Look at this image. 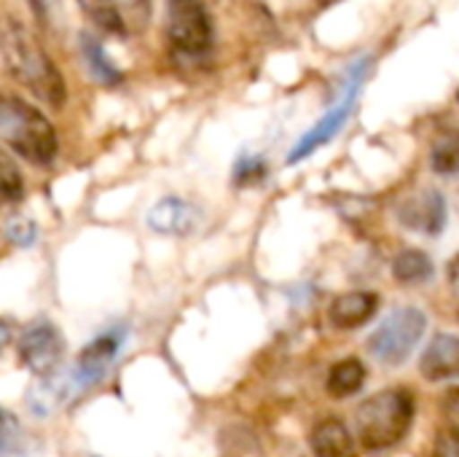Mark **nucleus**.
Segmentation results:
<instances>
[{"mask_svg":"<svg viewBox=\"0 0 459 457\" xmlns=\"http://www.w3.org/2000/svg\"><path fill=\"white\" fill-rule=\"evenodd\" d=\"M430 457H459V428L438 431Z\"/></svg>","mask_w":459,"mask_h":457,"instance_id":"obj_22","label":"nucleus"},{"mask_svg":"<svg viewBox=\"0 0 459 457\" xmlns=\"http://www.w3.org/2000/svg\"><path fill=\"white\" fill-rule=\"evenodd\" d=\"M266 175V164L261 159H242L234 170V180L239 186H250L255 180H261Z\"/></svg>","mask_w":459,"mask_h":457,"instance_id":"obj_23","label":"nucleus"},{"mask_svg":"<svg viewBox=\"0 0 459 457\" xmlns=\"http://www.w3.org/2000/svg\"><path fill=\"white\" fill-rule=\"evenodd\" d=\"M425 331H428L425 312L417 307H403L382 321V326L368 339V350L377 361L395 366V364H403L414 353Z\"/></svg>","mask_w":459,"mask_h":457,"instance_id":"obj_5","label":"nucleus"},{"mask_svg":"<svg viewBox=\"0 0 459 457\" xmlns=\"http://www.w3.org/2000/svg\"><path fill=\"white\" fill-rule=\"evenodd\" d=\"M393 275L398 283L403 286H422L433 277V261L428 253L417 250V248H409V250H401L393 261Z\"/></svg>","mask_w":459,"mask_h":457,"instance_id":"obj_16","label":"nucleus"},{"mask_svg":"<svg viewBox=\"0 0 459 457\" xmlns=\"http://www.w3.org/2000/svg\"><path fill=\"white\" fill-rule=\"evenodd\" d=\"M0 140L35 167L51 164L59 151L56 129L46 113L16 94H0Z\"/></svg>","mask_w":459,"mask_h":457,"instance_id":"obj_2","label":"nucleus"},{"mask_svg":"<svg viewBox=\"0 0 459 457\" xmlns=\"http://www.w3.org/2000/svg\"><path fill=\"white\" fill-rule=\"evenodd\" d=\"M446 280H449L452 291H457L459 294V253L449 261V267H446Z\"/></svg>","mask_w":459,"mask_h":457,"instance_id":"obj_24","label":"nucleus"},{"mask_svg":"<svg viewBox=\"0 0 459 457\" xmlns=\"http://www.w3.org/2000/svg\"><path fill=\"white\" fill-rule=\"evenodd\" d=\"M78 5L97 30H102L105 35H113V38H126L129 24H126V13L121 11L118 0H78Z\"/></svg>","mask_w":459,"mask_h":457,"instance_id":"obj_14","label":"nucleus"},{"mask_svg":"<svg viewBox=\"0 0 459 457\" xmlns=\"http://www.w3.org/2000/svg\"><path fill=\"white\" fill-rule=\"evenodd\" d=\"M446 412L452 415H459V388H455L449 396H446Z\"/></svg>","mask_w":459,"mask_h":457,"instance_id":"obj_25","label":"nucleus"},{"mask_svg":"<svg viewBox=\"0 0 459 457\" xmlns=\"http://www.w3.org/2000/svg\"><path fill=\"white\" fill-rule=\"evenodd\" d=\"M379 310V296L371 291H350L333 299L328 307V321L339 331H352L366 326Z\"/></svg>","mask_w":459,"mask_h":457,"instance_id":"obj_10","label":"nucleus"},{"mask_svg":"<svg viewBox=\"0 0 459 457\" xmlns=\"http://www.w3.org/2000/svg\"><path fill=\"white\" fill-rule=\"evenodd\" d=\"M212 19L202 0H167V38L175 54L202 59L212 48Z\"/></svg>","mask_w":459,"mask_h":457,"instance_id":"obj_4","label":"nucleus"},{"mask_svg":"<svg viewBox=\"0 0 459 457\" xmlns=\"http://www.w3.org/2000/svg\"><path fill=\"white\" fill-rule=\"evenodd\" d=\"M24 194V178L8 151L0 145V202H19Z\"/></svg>","mask_w":459,"mask_h":457,"instance_id":"obj_19","label":"nucleus"},{"mask_svg":"<svg viewBox=\"0 0 459 457\" xmlns=\"http://www.w3.org/2000/svg\"><path fill=\"white\" fill-rule=\"evenodd\" d=\"M366 385V366L358 358H344L339 364L331 366L328 380H325V391L333 399H350L355 393H360Z\"/></svg>","mask_w":459,"mask_h":457,"instance_id":"obj_15","label":"nucleus"},{"mask_svg":"<svg viewBox=\"0 0 459 457\" xmlns=\"http://www.w3.org/2000/svg\"><path fill=\"white\" fill-rule=\"evenodd\" d=\"M118 347H121V334H102L100 339H94V342L78 356V361H75V366H73V374H75V380L81 382L83 391L91 388V385H97V382L105 377V372H108V366L113 364Z\"/></svg>","mask_w":459,"mask_h":457,"instance_id":"obj_11","label":"nucleus"},{"mask_svg":"<svg viewBox=\"0 0 459 457\" xmlns=\"http://www.w3.org/2000/svg\"><path fill=\"white\" fill-rule=\"evenodd\" d=\"M0 54L8 73L30 89L48 108H62L67 100V83L48 51L19 19L0 22Z\"/></svg>","mask_w":459,"mask_h":457,"instance_id":"obj_1","label":"nucleus"},{"mask_svg":"<svg viewBox=\"0 0 459 457\" xmlns=\"http://www.w3.org/2000/svg\"><path fill=\"white\" fill-rule=\"evenodd\" d=\"M430 167H433L438 175H459V132L441 137V140L433 145Z\"/></svg>","mask_w":459,"mask_h":457,"instance_id":"obj_18","label":"nucleus"},{"mask_svg":"<svg viewBox=\"0 0 459 457\" xmlns=\"http://www.w3.org/2000/svg\"><path fill=\"white\" fill-rule=\"evenodd\" d=\"M457 100H459V94H457Z\"/></svg>","mask_w":459,"mask_h":457,"instance_id":"obj_27","label":"nucleus"},{"mask_svg":"<svg viewBox=\"0 0 459 457\" xmlns=\"http://www.w3.org/2000/svg\"><path fill=\"white\" fill-rule=\"evenodd\" d=\"M309 444L315 457H355V436L339 417L320 420L309 434Z\"/></svg>","mask_w":459,"mask_h":457,"instance_id":"obj_13","label":"nucleus"},{"mask_svg":"<svg viewBox=\"0 0 459 457\" xmlns=\"http://www.w3.org/2000/svg\"><path fill=\"white\" fill-rule=\"evenodd\" d=\"M196 224H199V210L180 197H164L148 213V226L169 237H186L196 229Z\"/></svg>","mask_w":459,"mask_h":457,"instance_id":"obj_9","label":"nucleus"},{"mask_svg":"<svg viewBox=\"0 0 459 457\" xmlns=\"http://www.w3.org/2000/svg\"><path fill=\"white\" fill-rule=\"evenodd\" d=\"M5 234H8V240H11L13 245L27 248V245H32L38 229H35V224H32L30 218H11L8 226H5Z\"/></svg>","mask_w":459,"mask_h":457,"instance_id":"obj_21","label":"nucleus"},{"mask_svg":"<svg viewBox=\"0 0 459 457\" xmlns=\"http://www.w3.org/2000/svg\"><path fill=\"white\" fill-rule=\"evenodd\" d=\"M320 5H333V3H339V0H317Z\"/></svg>","mask_w":459,"mask_h":457,"instance_id":"obj_26","label":"nucleus"},{"mask_svg":"<svg viewBox=\"0 0 459 457\" xmlns=\"http://www.w3.org/2000/svg\"><path fill=\"white\" fill-rule=\"evenodd\" d=\"M414 415H417V404L406 388H385L358 407L355 434L366 450L382 453L406 439Z\"/></svg>","mask_w":459,"mask_h":457,"instance_id":"obj_3","label":"nucleus"},{"mask_svg":"<svg viewBox=\"0 0 459 457\" xmlns=\"http://www.w3.org/2000/svg\"><path fill=\"white\" fill-rule=\"evenodd\" d=\"M81 51H83V62L89 65V70L97 81H102V83H118L121 81V73L110 65V59L102 54V46L91 35L81 38Z\"/></svg>","mask_w":459,"mask_h":457,"instance_id":"obj_17","label":"nucleus"},{"mask_svg":"<svg viewBox=\"0 0 459 457\" xmlns=\"http://www.w3.org/2000/svg\"><path fill=\"white\" fill-rule=\"evenodd\" d=\"M446 199L444 194L428 189L422 194H414L409 197L401 207H398V221L411 229V232H420V234H428V237H436L444 232L446 226Z\"/></svg>","mask_w":459,"mask_h":457,"instance_id":"obj_7","label":"nucleus"},{"mask_svg":"<svg viewBox=\"0 0 459 457\" xmlns=\"http://www.w3.org/2000/svg\"><path fill=\"white\" fill-rule=\"evenodd\" d=\"M16 353H19V361L32 374H38L43 380V377L59 372V364H62V356H65V337L54 323L40 321V323H32L22 334Z\"/></svg>","mask_w":459,"mask_h":457,"instance_id":"obj_6","label":"nucleus"},{"mask_svg":"<svg viewBox=\"0 0 459 457\" xmlns=\"http://www.w3.org/2000/svg\"><path fill=\"white\" fill-rule=\"evenodd\" d=\"M19 434H22L19 420L0 407V455L11 453L19 444Z\"/></svg>","mask_w":459,"mask_h":457,"instance_id":"obj_20","label":"nucleus"},{"mask_svg":"<svg viewBox=\"0 0 459 457\" xmlns=\"http://www.w3.org/2000/svg\"><path fill=\"white\" fill-rule=\"evenodd\" d=\"M355 92H358V83L347 92V97L331 110V113H325L301 140H299V145L290 151V156H288V162L290 164H296V162H301V159H307V156H312L320 145H325L331 137H336V132L344 127V121L350 119V110H352V102H355Z\"/></svg>","mask_w":459,"mask_h":457,"instance_id":"obj_8","label":"nucleus"},{"mask_svg":"<svg viewBox=\"0 0 459 457\" xmlns=\"http://www.w3.org/2000/svg\"><path fill=\"white\" fill-rule=\"evenodd\" d=\"M420 372L430 382L457 380L459 377V337L438 334L420 358Z\"/></svg>","mask_w":459,"mask_h":457,"instance_id":"obj_12","label":"nucleus"}]
</instances>
